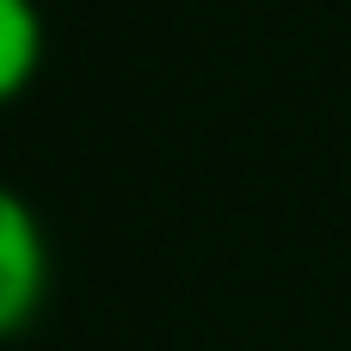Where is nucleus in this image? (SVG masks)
I'll use <instances>...</instances> for the list:
<instances>
[{"instance_id": "2", "label": "nucleus", "mask_w": 351, "mask_h": 351, "mask_svg": "<svg viewBox=\"0 0 351 351\" xmlns=\"http://www.w3.org/2000/svg\"><path fill=\"white\" fill-rule=\"evenodd\" d=\"M43 68V6L0 0V105H12Z\"/></svg>"}, {"instance_id": "1", "label": "nucleus", "mask_w": 351, "mask_h": 351, "mask_svg": "<svg viewBox=\"0 0 351 351\" xmlns=\"http://www.w3.org/2000/svg\"><path fill=\"white\" fill-rule=\"evenodd\" d=\"M49 296V241L37 210L0 179V339L25 333Z\"/></svg>"}]
</instances>
